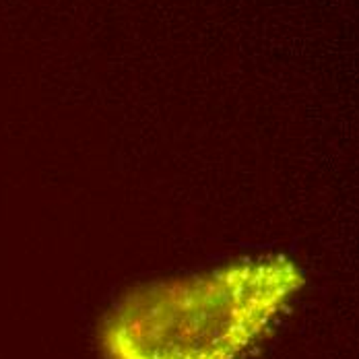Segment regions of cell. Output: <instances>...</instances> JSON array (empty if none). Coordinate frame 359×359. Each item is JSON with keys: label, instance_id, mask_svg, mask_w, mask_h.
Instances as JSON below:
<instances>
[{"label": "cell", "instance_id": "obj_1", "mask_svg": "<svg viewBox=\"0 0 359 359\" xmlns=\"http://www.w3.org/2000/svg\"><path fill=\"white\" fill-rule=\"evenodd\" d=\"M304 275L287 258H248L128 291L100 328L106 359H244Z\"/></svg>", "mask_w": 359, "mask_h": 359}]
</instances>
